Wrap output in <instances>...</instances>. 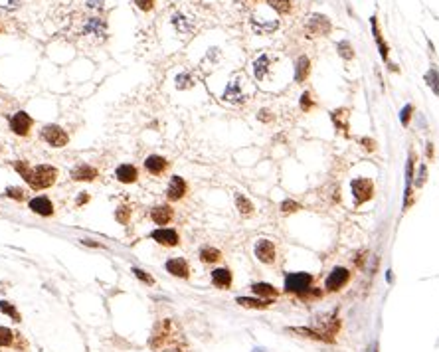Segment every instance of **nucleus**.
Listing matches in <instances>:
<instances>
[{"label":"nucleus","mask_w":439,"mask_h":352,"mask_svg":"<svg viewBox=\"0 0 439 352\" xmlns=\"http://www.w3.org/2000/svg\"><path fill=\"white\" fill-rule=\"evenodd\" d=\"M81 34L83 36H91L95 40H105V36H107V24H105V20L103 18H87L85 20V24H83V28H81Z\"/></svg>","instance_id":"nucleus-9"},{"label":"nucleus","mask_w":439,"mask_h":352,"mask_svg":"<svg viewBox=\"0 0 439 352\" xmlns=\"http://www.w3.org/2000/svg\"><path fill=\"white\" fill-rule=\"evenodd\" d=\"M115 178L121 184H135L139 180V170L133 164H119L115 170Z\"/></svg>","instance_id":"nucleus-19"},{"label":"nucleus","mask_w":439,"mask_h":352,"mask_svg":"<svg viewBox=\"0 0 439 352\" xmlns=\"http://www.w3.org/2000/svg\"><path fill=\"white\" fill-rule=\"evenodd\" d=\"M28 208H30L34 214L42 216V218H50L54 216V202L48 198V196H36L28 202Z\"/></svg>","instance_id":"nucleus-14"},{"label":"nucleus","mask_w":439,"mask_h":352,"mask_svg":"<svg viewBox=\"0 0 439 352\" xmlns=\"http://www.w3.org/2000/svg\"><path fill=\"white\" fill-rule=\"evenodd\" d=\"M350 186H352V194H354L356 204L368 202L372 198V194H374V184L368 178H356V180H352Z\"/></svg>","instance_id":"nucleus-6"},{"label":"nucleus","mask_w":439,"mask_h":352,"mask_svg":"<svg viewBox=\"0 0 439 352\" xmlns=\"http://www.w3.org/2000/svg\"><path fill=\"white\" fill-rule=\"evenodd\" d=\"M267 4L279 14H287L291 10V0H267Z\"/></svg>","instance_id":"nucleus-34"},{"label":"nucleus","mask_w":439,"mask_h":352,"mask_svg":"<svg viewBox=\"0 0 439 352\" xmlns=\"http://www.w3.org/2000/svg\"><path fill=\"white\" fill-rule=\"evenodd\" d=\"M348 279H350V273H348L346 267H335L328 273V277L324 281V287H326V291H339L348 283Z\"/></svg>","instance_id":"nucleus-10"},{"label":"nucleus","mask_w":439,"mask_h":352,"mask_svg":"<svg viewBox=\"0 0 439 352\" xmlns=\"http://www.w3.org/2000/svg\"><path fill=\"white\" fill-rule=\"evenodd\" d=\"M309 73H311V60L307 56H301L297 60V64H295V79L301 83V81H305L309 77Z\"/></svg>","instance_id":"nucleus-23"},{"label":"nucleus","mask_w":439,"mask_h":352,"mask_svg":"<svg viewBox=\"0 0 439 352\" xmlns=\"http://www.w3.org/2000/svg\"><path fill=\"white\" fill-rule=\"evenodd\" d=\"M105 2H107V0H87V6H89L91 10H101V8L105 6Z\"/></svg>","instance_id":"nucleus-46"},{"label":"nucleus","mask_w":439,"mask_h":352,"mask_svg":"<svg viewBox=\"0 0 439 352\" xmlns=\"http://www.w3.org/2000/svg\"><path fill=\"white\" fill-rule=\"evenodd\" d=\"M360 143L364 145L366 151H374V149H376V143H374L372 139H360Z\"/></svg>","instance_id":"nucleus-48"},{"label":"nucleus","mask_w":439,"mask_h":352,"mask_svg":"<svg viewBox=\"0 0 439 352\" xmlns=\"http://www.w3.org/2000/svg\"><path fill=\"white\" fill-rule=\"evenodd\" d=\"M238 305L246 307V309H267L271 305L269 299H251V297H238L236 299Z\"/></svg>","instance_id":"nucleus-25"},{"label":"nucleus","mask_w":439,"mask_h":352,"mask_svg":"<svg viewBox=\"0 0 439 352\" xmlns=\"http://www.w3.org/2000/svg\"><path fill=\"white\" fill-rule=\"evenodd\" d=\"M97 176H99V170L87 162H79L71 168V180L75 182H93Z\"/></svg>","instance_id":"nucleus-11"},{"label":"nucleus","mask_w":439,"mask_h":352,"mask_svg":"<svg viewBox=\"0 0 439 352\" xmlns=\"http://www.w3.org/2000/svg\"><path fill=\"white\" fill-rule=\"evenodd\" d=\"M115 220L121 225H127L131 222V206H119L115 210Z\"/></svg>","instance_id":"nucleus-32"},{"label":"nucleus","mask_w":439,"mask_h":352,"mask_svg":"<svg viewBox=\"0 0 439 352\" xmlns=\"http://www.w3.org/2000/svg\"><path fill=\"white\" fill-rule=\"evenodd\" d=\"M331 119L335 123L337 131H341L343 135H348V111L346 109H337L331 113Z\"/></svg>","instance_id":"nucleus-24"},{"label":"nucleus","mask_w":439,"mask_h":352,"mask_svg":"<svg viewBox=\"0 0 439 352\" xmlns=\"http://www.w3.org/2000/svg\"><path fill=\"white\" fill-rule=\"evenodd\" d=\"M305 30L311 38L313 36H326L331 32V20L322 14H311L305 22Z\"/></svg>","instance_id":"nucleus-4"},{"label":"nucleus","mask_w":439,"mask_h":352,"mask_svg":"<svg viewBox=\"0 0 439 352\" xmlns=\"http://www.w3.org/2000/svg\"><path fill=\"white\" fill-rule=\"evenodd\" d=\"M188 194V184L182 176H172L170 182H168V188H166V198L170 202H178L182 200L184 196Z\"/></svg>","instance_id":"nucleus-12"},{"label":"nucleus","mask_w":439,"mask_h":352,"mask_svg":"<svg viewBox=\"0 0 439 352\" xmlns=\"http://www.w3.org/2000/svg\"><path fill=\"white\" fill-rule=\"evenodd\" d=\"M16 172L24 178V182L30 186L32 190H46L52 188L58 180V168L52 164H38V166H30L26 160H16L14 162Z\"/></svg>","instance_id":"nucleus-1"},{"label":"nucleus","mask_w":439,"mask_h":352,"mask_svg":"<svg viewBox=\"0 0 439 352\" xmlns=\"http://www.w3.org/2000/svg\"><path fill=\"white\" fill-rule=\"evenodd\" d=\"M257 119H259V121H263V123H269V121H273V117H271V113H269L267 109H261V111H259V115H257Z\"/></svg>","instance_id":"nucleus-44"},{"label":"nucleus","mask_w":439,"mask_h":352,"mask_svg":"<svg viewBox=\"0 0 439 352\" xmlns=\"http://www.w3.org/2000/svg\"><path fill=\"white\" fill-rule=\"evenodd\" d=\"M14 342V332L6 326H0V346H10Z\"/></svg>","instance_id":"nucleus-36"},{"label":"nucleus","mask_w":439,"mask_h":352,"mask_svg":"<svg viewBox=\"0 0 439 352\" xmlns=\"http://www.w3.org/2000/svg\"><path fill=\"white\" fill-rule=\"evenodd\" d=\"M297 210H301V204H299V202H295V200H283L281 202L283 214H293V212H297Z\"/></svg>","instance_id":"nucleus-40"},{"label":"nucleus","mask_w":439,"mask_h":352,"mask_svg":"<svg viewBox=\"0 0 439 352\" xmlns=\"http://www.w3.org/2000/svg\"><path fill=\"white\" fill-rule=\"evenodd\" d=\"M251 26H253V32L257 34H269V32H275L277 28H279V22L273 18H257V16H253L251 18Z\"/></svg>","instance_id":"nucleus-20"},{"label":"nucleus","mask_w":439,"mask_h":352,"mask_svg":"<svg viewBox=\"0 0 439 352\" xmlns=\"http://www.w3.org/2000/svg\"><path fill=\"white\" fill-rule=\"evenodd\" d=\"M425 174H427V170H425V166H421V168H419V176L415 178V184H417V186H423V182H425Z\"/></svg>","instance_id":"nucleus-47"},{"label":"nucleus","mask_w":439,"mask_h":352,"mask_svg":"<svg viewBox=\"0 0 439 352\" xmlns=\"http://www.w3.org/2000/svg\"><path fill=\"white\" fill-rule=\"evenodd\" d=\"M251 291L257 295V297H265V299H273V297H277L279 295V291L273 287V285H269V283H253L251 285Z\"/></svg>","instance_id":"nucleus-26"},{"label":"nucleus","mask_w":439,"mask_h":352,"mask_svg":"<svg viewBox=\"0 0 439 352\" xmlns=\"http://www.w3.org/2000/svg\"><path fill=\"white\" fill-rule=\"evenodd\" d=\"M287 330L293 332V334H301V336H305V338H313V340H328L322 332H316V330L305 328V326H291V328H287Z\"/></svg>","instance_id":"nucleus-28"},{"label":"nucleus","mask_w":439,"mask_h":352,"mask_svg":"<svg viewBox=\"0 0 439 352\" xmlns=\"http://www.w3.org/2000/svg\"><path fill=\"white\" fill-rule=\"evenodd\" d=\"M32 125H34L32 117L28 113H24V111H18V113H14V115L10 117V129H12V133L18 135V137H26V135L30 133Z\"/></svg>","instance_id":"nucleus-8"},{"label":"nucleus","mask_w":439,"mask_h":352,"mask_svg":"<svg viewBox=\"0 0 439 352\" xmlns=\"http://www.w3.org/2000/svg\"><path fill=\"white\" fill-rule=\"evenodd\" d=\"M81 244H83V246H87V248H105L103 244H99V242H93V240H81Z\"/></svg>","instance_id":"nucleus-49"},{"label":"nucleus","mask_w":439,"mask_h":352,"mask_svg":"<svg viewBox=\"0 0 439 352\" xmlns=\"http://www.w3.org/2000/svg\"><path fill=\"white\" fill-rule=\"evenodd\" d=\"M255 352H257V350H255Z\"/></svg>","instance_id":"nucleus-52"},{"label":"nucleus","mask_w":439,"mask_h":352,"mask_svg":"<svg viewBox=\"0 0 439 352\" xmlns=\"http://www.w3.org/2000/svg\"><path fill=\"white\" fill-rule=\"evenodd\" d=\"M337 50H339L341 58H345V60H352V58H354V50H352V46H350L348 42H339Z\"/></svg>","instance_id":"nucleus-39"},{"label":"nucleus","mask_w":439,"mask_h":352,"mask_svg":"<svg viewBox=\"0 0 439 352\" xmlns=\"http://www.w3.org/2000/svg\"><path fill=\"white\" fill-rule=\"evenodd\" d=\"M194 85V79L190 77V73H178L176 75V87L178 89H188Z\"/></svg>","instance_id":"nucleus-37"},{"label":"nucleus","mask_w":439,"mask_h":352,"mask_svg":"<svg viewBox=\"0 0 439 352\" xmlns=\"http://www.w3.org/2000/svg\"><path fill=\"white\" fill-rule=\"evenodd\" d=\"M145 168H147L149 174H153V176H160V174L166 172V168H168V160L164 159V157H160V155H149V157L145 159Z\"/></svg>","instance_id":"nucleus-18"},{"label":"nucleus","mask_w":439,"mask_h":352,"mask_svg":"<svg viewBox=\"0 0 439 352\" xmlns=\"http://www.w3.org/2000/svg\"><path fill=\"white\" fill-rule=\"evenodd\" d=\"M0 311H2L4 315H8L14 322H20V320H22L20 313L16 311V307H14L12 303H8V301H0Z\"/></svg>","instance_id":"nucleus-30"},{"label":"nucleus","mask_w":439,"mask_h":352,"mask_svg":"<svg viewBox=\"0 0 439 352\" xmlns=\"http://www.w3.org/2000/svg\"><path fill=\"white\" fill-rule=\"evenodd\" d=\"M170 22H172L174 30H176L178 34H182V36H190V34L194 32V28H196L194 18L186 16L184 12H174L172 18H170Z\"/></svg>","instance_id":"nucleus-17"},{"label":"nucleus","mask_w":439,"mask_h":352,"mask_svg":"<svg viewBox=\"0 0 439 352\" xmlns=\"http://www.w3.org/2000/svg\"><path fill=\"white\" fill-rule=\"evenodd\" d=\"M372 30H374V38H376V42H378V48H380V56H382V60H386V58H388V46L384 44V40H382V36H380L376 18H372Z\"/></svg>","instance_id":"nucleus-31"},{"label":"nucleus","mask_w":439,"mask_h":352,"mask_svg":"<svg viewBox=\"0 0 439 352\" xmlns=\"http://www.w3.org/2000/svg\"><path fill=\"white\" fill-rule=\"evenodd\" d=\"M200 261L202 263H218L220 259H222V252L216 250V248H210V246H206V248H202L200 250Z\"/></svg>","instance_id":"nucleus-27"},{"label":"nucleus","mask_w":439,"mask_h":352,"mask_svg":"<svg viewBox=\"0 0 439 352\" xmlns=\"http://www.w3.org/2000/svg\"><path fill=\"white\" fill-rule=\"evenodd\" d=\"M433 155V145H427V157H431Z\"/></svg>","instance_id":"nucleus-50"},{"label":"nucleus","mask_w":439,"mask_h":352,"mask_svg":"<svg viewBox=\"0 0 439 352\" xmlns=\"http://www.w3.org/2000/svg\"><path fill=\"white\" fill-rule=\"evenodd\" d=\"M151 240H155L158 246H164V248H176L180 244V236L172 227H158L155 231H151Z\"/></svg>","instance_id":"nucleus-5"},{"label":"nucleus","mask_w":439,"mask_h":352,"mask_svg":"<svg viewBox=\"0 0 439 352\" xmlns=\"http://www.w3.org/2000/svg\"><path fill=\"white\" fill-rule=\"evenodd\" d=\"M151 220H153L158 227L168 225L174 220V210H172V206H168V204H158V206H155V208L151 210Z\"/></svg>","instance_id":"nucleus-16"},{"label":"nucleus","mask_w":439,"mask_h":352,"mask_svg":"<svg viewBox=\"0 0 439 352\" xmlns=\"http://www.w3.org/2000/svg\"><path fill=\"white\" fill-rule=\"evenodd\" d=\"M313 105H314V103H313V99H311V93H309V91H305V93L301 95V109L307 113V111H311V109H313Z\"/></svg>","instance_id":"nucleus-41"},{"label":"nucleus","mask_w":439,"mask_h":352,"mask_svg":"<svg viewBox=\"0 0 439 352\" xmlns=\"http://www.w3.org/2000/svg\"><path fill=\"white\" fill-rule=\"evenodd\" d=\"M4 194H6L8 198L16 200V202H24V200H26V192H24L22 188H18V186H8Z\"/></svg>","instance_id":"nucleus-35"},{"label":"nucleus","mask_w":439,"mask_h":352,"mask_svg":"<svg viewBox=\"0 0 439 352\" xmlns=\"http://www.w3.org/2000/svg\"><path fill=\"white\" fill-rule=\"evenodd\" d=\"M18 6V0H10V8H16Z\"/></svg>","instance_id":"nucleus-51"},{"label":"nucleus","mask_w":439,"mask_h":352,"mask_svg":"<svg viewBox=\"0 0 439 352\" xmlns=\"http://www.w3.org/2000/svg\"><path fill=\"white\" fill-rule=\"evenodd\" d=\"M222 99L228 101V103H234V105H242V103L246 101V93H244L242 81H240V79H232V81L226 85Z\"/></svg>","instance_id":"nucleus-13"},{"label":"nucleus","mask_w":439,"mask_h":352,"mask_svg":"<svg viewBox=\"0 0 439 352\" xmlns=\"http://www.w3.org/2000/svg\"><path fill=\"white\" fill-rule=\"evenodd\" d=\"M269 64H271V58L267 56V54H261L255 62H253V75L261 81V79H265V75H267V71H269Z\"/></svg>","instance_id":"nucleus-22"},{"label":"nucleus","mask_w":439,"mask_h":352,"mask_svg":"<svg viewBox=\"0 0 439 352\" xmlns=\"http://www.w3.org/2000/svg\"><path fill=\"white\" fill-rule=\"evenodd\" d=\"M212 283L218 289H230L232 287V271L228 267H218L212 271Z\"/></svg>","instance_id":"nucleus-21"},{"label":"nucleus","mask_w":439,"mask_h":352,"mask_svg":"<svg viewBox=\"0 0 439 352\" xmlns=\"http://www.w3.org/2000/svg\"><path fill=\"white\" fill-rule=\"evenodd\" d=\"M87 202H89V194L87 192L77 194V198H75V206H83V204H87Z\"/></svg>","instance_id":"nucleus-45"},{"label":"nucleus","mask_w":439,"mask_h":352,"mask_svg":"<svg viewBox=\"0 0 439 352\" xmlns=\"http://www.w3.org/2000/svg\"><path fill=\"white\" fill-rule=\"evenodd\" d=\"M313 285V275L311 273H289L285 277V291L287 293H297L305 295Z\"/></svg>","instance_id":"nucleus-2"},{"label":"nucleus","mask_w":439,"mask_h":352,"mask_svg":"<svg viewBox=\"0 0 439 352\" xmlns=\"http://www.w3.org/2000/svg\"><path fill=\"white\" fill-rule=\"evenodd\" d=\"M42 139L52 147V149H63L69 143L67 131H63L60 125H46L42 129Z\"/></svg>","instance_id":"nucleus-3"},{"label":"nucleus","mask_w":439,"mask_h":352,"mask_svg":"<svg viewBox=\"0 0 439 352\" xmlns=\"http://www.w3.org/2000/svg\"><path fill=\"white\" fill-rule=\"evenodd\" d=\"M236 208L242 216H251L253 214V204L250 202V198H246L244 194H236Z\"/></svg>","instance_id":"nucleus-29"},{"label":"nucleus","mask_w":439,"mask_h":352,"mask_svg":"<svg viewBox=\"0 0 439 352\" xmlns=\"http://www.w3.org/2000/svg\"><path fill=\"white\" fill-rule=\"evenodd\" d=\"M164 267L172 277H180V279H188L190 277V265L184 257H170Z\"/></svg>","instance_id":"nucleus-15"},{"label":"nucleus","mask_w":439,"mask_h":352,"mask_svg":"<svg viewBox=\"0 0 439 352\" xmlns=\"http://www.w3.org/2000/svg\"><path fill=\"white\" fill-rule=\"evenodd\" d=\"M255 257L261 261V263H265V265H271L273 261H275V257H277V250H275V244L271 242V240H259L257 244H255Z\"/></svg>","instance_id":"nucleus-7"},{"label":"nucleus","mask_w":439,"mask_h":352,"mask_svg":"<svg viewBox=\"0 0 439 352\" xmlns=\"http://www.w3.org/2000/svg\"><path fill=\"white\" fill-rule=\"evenodd\" d=\"M133 273H135V277H137L139 281H143V283H147V285H155V279H153V275H151V273H147L145 269L133 267Z\"/></svg>","instance_id":"nucleus-38"},{"label":"nucleus","mask_w":439,"mask_h":352,"mask_svg":"<svg viewBox=\"0 0 439 352\" xmlns=\"http://www.w3.org/2000/svg\"><path fill=\"white\" fill-rule=\"evenodd\" d=\"M425 81H427V85L433 89V93L439 95V71L437 69H429V71L425 73Z\"/></svg>","instance_id":"nucleus-33"},{"label":"nucleus","mask_w":439,"mask_h":352,"mask_svg":"<svg viewBox=\"0 0 439 352\" xmlns=\"http://www.w3.org/2000/svg\"><path fill=\"white\" fill-rule=\"evenodd\" d=\"M411 111H413V107H411V105H406V107L402 109V115H400V119H402V125H404V127H408L409 117H411Z\"/></svg>","instance_id":"nucleus-43"},{"label":"nucleus","mask_w":439,"mask_h":352,"mask_svg":"<svg viewBox=\"0 0 439 352\" xmlns=\"http://www.w3.org/2000/svg\"><path fill=\"white\" fill-rule=\"evenodd\" d=\"M137 8L143 10V12H151L155 8V0H135Z\"/></svg>","instance_id":"nucleus-42"}]
</instances>
